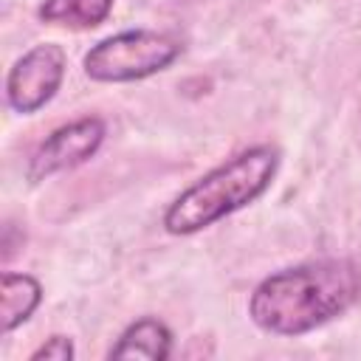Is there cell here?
<instances>
[{"instance_id":"8992f818","label":"cell","mask_w":361,"mask_h":361,"mask_svg":"<svg viewBox=\"0 0 361 361\" xmlns=\"http://www.w3.org/2000/svg\"><path fill=\"white\" fill-rule=\"evenodd\" d=\"M172 330L166 322L155 316H141L133 324L121 330L116 344L107 350L110 361H130V358H147V361H166L172 355Z\"/></svg>"},{"instance_id":"7a4b0ae2","label":"cell","mask_w":361,"mask_h":361,"mask_svg":"<svg viewBox=\"0 0 361 361\" xmlns=\"http://www.w3.org/2000/svg\"><path fill=\"white\" fill-rule=\"evenodd\" d=\"M279 169V149L271 144H257L234 158L223 161L195 183H189L164 212L161 226L172 237L197 234L223 217L251 206L262 197Z\"/></svg>"},{"instance_id":"277c9868","label":"cell","mask_w":361,"mask_h":361,"mask_svg":"<svg viewBox=\"0 0 361 361\" xmlns=\"http://www.w3.org/2000/svg\"><path fill=\"white\" fill-rule=\"evenodd\" d=\"M68 56L56 42L28 48L6 73V102L14 113L31 116L42 110L62 87Z\"/></svg>"},{"instance_id":"52a82bcc","label":"cell","mask_w":361,"mask_h":361,"mask_svg":"<svg viewBox=\"0 0 361 361\" xmlns=\"http://www.w3.org/2000/svg\"><path fill=\"white\" fill-rule=\"evenodd\" d=\"M42 302V285L31 274H17V271H3L0 276V324L3 333L17 330L25 324L34 310Z\"/></svg>"},{"instance_id":"6da1fadb","label":"cell","mask_w":361,"mask_h":361,"mask_svg":"<svg viewBox=\"0 0 361 361\" xmlns=\"http://www.w3.org/2000/svg\"><path fill=\"white\" fill-rule=\"evenodd\" d=\"M361 299L353 259H310L265 276L248 299L251 322L271 336H305L347 313Z\"/></svg>"},{"instance_id":"3957f363","label":"cell","mask_w":361,"mask_h":361,"mask_svg":"<svg viewBox=\"0 0 361 361\" xmlns=\"http://www.w3.org/2000/svg\"><path fill=\"white\" fill-rule=\"evenodd\" d=\"M183 54V42L166 31L130 28L90 45L82 59L85 76L102 85L141 82L166 71Z\"/></svg>"},{"instance_id":"ba28073f","label":"cell","mask_w":361,"mask_h":361,"mask_svg":"<svg viewBox=\"0 0 361 361\" xmlns=\"http://www.w3.org/2000/svg\"><path fill=\"white\" fill-rule=\"evenodd\" d=\"M113 3L116 0H42L37 17L51 25L96 28L110 17Z\"/></svg>"},{"instance_id":"5b68a950","label":"cell","mask_w":361,"mask_h":361,"mask_svg":"<svg viewBox=\"0 0 361 361\" xmlns=\"http://www.w3.org/2000/svg\"><path fill=\"white\" fill-rule=\"evenodd\" d=\"M104 135H107V124L99 116H82L76 121L56 127L31 152L28 166H25V178L31 183H39V180H48L59 172H68V169L87 164L99 152V147L104 144Z\"/></svg>"},{"instance_id":"9c48e42d","label":"cell","mask_w":361,"mask_h":361,"mask_svg":"<svg viewBox=\"0 0 361 361\" xmlns=\"http://www.w3.org/2000/svg\"><path fill=\"white\" fill-rule=\"evenodd\" d=\"M76 358V347H73V341L68 338V336H51V338H45L31 355H28V361H73Z\"/></svg>"}]
</instances>
